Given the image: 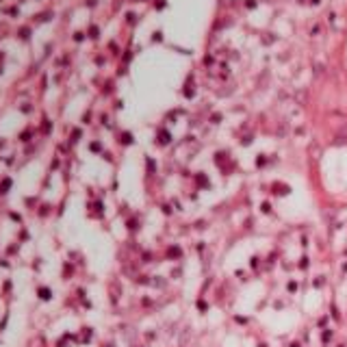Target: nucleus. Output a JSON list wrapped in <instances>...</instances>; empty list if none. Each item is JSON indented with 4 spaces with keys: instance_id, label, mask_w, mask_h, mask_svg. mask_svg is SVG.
Masks as SVG:
<instances>
[{
    "instance_id": "1",
    "label": "nucleus",
    "mask_w": 347,
    "mask_h": 347,
    "mask_svg": "<svg viewBox=\"0 0 347 347\" xmlns=\"http://www.w3.org/2000/svg\"><path fill=\"white\" fill-rule=\"evenodd\" d=\"M276 189H278L276 193H280V195H282V193H289V187H286V184H276Z\"/></svg>"
}]
</instances>
